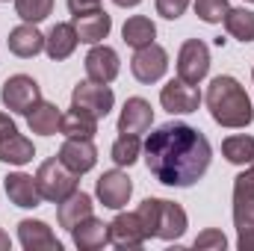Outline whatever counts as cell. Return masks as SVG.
<instances>
[{"instance_id": "cell-11", "label": "cell", "mask_w": 254, "mask_h": 251, "mask_svg": "<svg viewBox=\"0 0 254 251\" xmlns=\"http://www.w3.org/2000/svg\"><path fill=\"white\" fill-rule=\"evenodd\" d=\"M95 195L101 198L104 207H110V210H122L127 201H130V195H133V184H130V178H127L125 172L113 169V172H104V175L98 178V184H95Z\"/></svg>"}, {"instance_id": "cell-1", "label": "cell", "mask_w": 254, "mask_h": 251, "mask_svg": "<svg viewBox=\"0 0 254 251\" xmlns=\"http://www.w3.org/2000/svg\"><path fill=\"white\" fill-rule=\"evenodd\" d=\"M210 160H213V148L207 136L190 125L169 122L157 127L145 142L148 172L166 187L187 189L198 184L207 175Z\"/></svg>"}, {"instance_id": "cell-10", "label": "cell", "mask_w": 254, "mask_h": 251, "mask_svg": "<svg viewBox=\"0 0 254 251\" xmlns=\"http://www.w3.org/2000/svg\"><path fill=\"white\" fill-rule=\"evenodd\" d=\"M160 104H163V110L172 113V116H190V113L198 110V104H201V92H198L192 83H184V80L178 77V80H169V83L163 86Z\"/></svg>"}, {"instance_id": "cell-14", "label": "cell", "mask_w": 254, "mask_h": 251, "mask_svg": "<svg viewBox=\"0 0 254 251\" xmlns=\"http://www.w3.org/2000/svg\"><path fill=\"white\" fill-rule=\"evenodd\" d=\"M154 125V110L145 98H127L125 110L119 116V133L125 136H139V133H148Z\"/></svg>"}, {"instance_id": "cell-38", "label": "cell", "mask_w": 254, "mask_h": 251, "mask_svg": "<svg viewBox=\"0 0 254 251\" xmlns=\"http://www.w3.org/2000/svg\"><path fill=\"white\" fill-rule=\"evenodd\" d=\"M249 166H252V169H254V157H252V163H249Z\"/></svg>"}, {"instance_id": "cell-13", "label": "cell", "mask_w": 254, "mask_h": 251, "mask_svg": "<svg viewBox=\"0 0 254 251\" xmlns=\"http://www.w3.org/2000/svg\"><path fill=\"white\" fill-rule=\"evenodd\" d=\"M18 240H21L24 251H63V243L54 237L48 222H39V219L18 222Z\"/></svg>"}, {"instance_id": "cell-15", "label": "cell", "mask_w": 254, "mask_h": 251, "mask_svg": "<svg viewBox=\"0 0 254 251\" xmlns=\"http://www.w3.org/2000/svg\"><path fill=\"white\" fill-rule=\"evenodd\" d=\"M86 77L92 83H113L119 77V54L107 45H95L86 54Z\"/></svg>"}, {"instance_id": "cell-31", "label": "cell", "mask_w": 254, "mask_h": 251, "mask_svg": "<svg viewBox=\"0 0 254 251\" xmlns=\"http://www.w3.org/2000/svg\"><path fill=\"white\" fill-rule=\"evenodd\" d=\"M231 3L228 0H195V15L204 21V24H219L225 21Z\"/></svg>"}, {"instance_id": "cell-7", "label": "cell", "mask_w": 254, "mask_h": 251, "mask_svg": "<svg viewBox=\"0 0 254 251\" xmlns=\"http://www.w3.org/2000/svg\"><path fill=\"white\" fill-rule=\"evenodd\" d=\"M113 104H116V95H113V89L107 83L86 80V83H77L74 92H71V107H77V110H83V113H89L95 119H107Z\"/></svg>"}, {"instance_id": "cell-35", "label": "cell", "mask_w": 254, "mask_h": 251, "mask_svg": "<svg viewBox=\"0 0 254 251\" xmlns=\"http://www.w3.org/2000/svg\"><path fill=\"white\" fill-rule=\"evenodd\" d=\"M12 133H18L15 122H12L6 113H0V139H3V136H12Z\"/></svg>"}, {"instance_id": "cell-17", "label": "cell", "mask_w": 254, "mask_h": 251, "mask_svg": "<svg viewBox=\"0 0 254 251\" xmlns=\"http://www.w3.org/2000/svg\"><path fill=\"white\" fill-rule=\"evenodd\" d=\"M60 160L71 172L86 175L98 163V148L92 145V139H65L63 148H60Z\"/></svg>"}, {"instance_id": "cell-8", "label": "cell", "mask_w": 254, "mask_h": 251, "mask_svg": "<svg viewBox=\"0 0 254 251\" xmlns=\"http://www.w3.org/2000/svg\"><path fill=\"white\" fill-rule=\"evenodd\" d=\"M210 71V48L201 42V39H190L184 42L181 54H178V77L184 83L198 86Z\"/></svg>"}, {"instance_id": "cell-23", "label": "cell", "mask_w": 254, "mask_h": 251, "mask_svg": "<svg viewBox=\"0 0 254 251\" xmlns=\"http://www.w3.org/2000/svg\"><path fill=\"white\" fill-rule=\"evenodd\" d=\"M33 157H36V148H33V142L24 133H12V136H3L0 139V163L27 166Z\"/></svg>"}, {"instance_id": "cell-37", "label": "cell", "mask_w": 254, "mask_h": 251, "mask_svg": "<svg viewBox=\"0 0 254 251\" xmlns=\"http://www.w3.org/2000/svg\"><path fill=\"white\" fill-rule=\"evenodd\" d=\"M116 6H122V9H133V6H139L142 0H113Z\"/></svg>"}, {"instance_id": "cell-2", "label": "cell", "mask_w": 254, "mask_h": 251, "mask_svg": "<svg viewBox=\"0 0 254 251\" xmlns=\"http://www.w3.org/2000/svg\"><path fill=\"white\" fill-rule=\"evenodd\" d=\"M204 101H207V110H210L213 122L222 127H249L254 122L252 98L240 86L237 77H228V74L213 77L210 86H207Z\"/></svg>"}, {"instance_id": "cell-26", "label": "cell", "mask_w": 254, "mask_h": 251, "mask_svg": "<svg viewBox=\"0 0 254 251\" xmlns=\"http://www.w3.org/2000/svg\"><path fill=\"white\" fill-rule=\"evenodd\" d=\"M122 36H125V45H130L133 51H139V48H148V45L157 39V27H154L151 18H145V15H133V18H127L125 21Z\"/></svg>"}, {"instance_id": "cell-30", "label": "cell", "mask_w": 254, "mask_h": 251, "mask_svg": "<svg viewBox=\"0 0 254 251\" xmlns=\"http://www.w3.org/2000/svg\"><path fill=\"white\" fill-rule=\"evenodd\" d=\"M15 12L27 24H42L54 12V0H15Z\"/></svg>"}, {"instance_id": "cell-27", "label": "cell", "mask_w": 254, "mask_h": 251, "mask_svg": "<svg viewBox=\"0 0 254 251\" xmlns=\"http://www.w3.org/2000/svg\"><path fill=\"white\" fill-rule=\"evenodd\" d=\"M222 154H225V160L234 163V166H249L252 157H254V136H249V133L228 136V139L222 142Z\"/></svg>"}, {"instance_id": "cell-9", "label": "cell", "mask_w": 254, "mask_h": 251, "mask_svg": "<svg viewBox=\"0 0 254 251\" xmlns=\"http://www.w3.org/2000/svg\"><path fill=\"white\" fill-rule=\"evenodd\" d=\"M166 68H169V54H166V48H160L154 42L148 48H139L133 54V60H130V71H133V77L139 83H157V80H163Z\"/></svg>"}, {"instance_id": "cell-21", "label": "cell", "mask_w": 254, "mask_h": 251, "mask_svg": "<svg viewBox=\"0 0 254 251\" xmlns=\"http://www.w3.org/2000/svg\"><path fill=\"white\" fill-rule=\"evenodd\" d=\"M6 45H9V51H12L15 57H21V60H33L36 54L45 51V36L36 30V24H21V27H15V30L9 33Z\"/></svg>"}, {"instance_id": "cell-3", "label": "cell", "mask_w": 254, "mask_h": 251, "mask_svg": "<svg viewBox=\"0 0 254 251\" xmlns=\"http://www.w3.org/2000/svg\"><path fill=\"white\" fill-rule=\"evenodd\" d=\"M136 213L145 225V234L157 237V240H166V243L181 240L190 228L187 210L175 201H166V198H145Z\"/></svg>"}, {"instance_id": "cell-29", "label": "cell", "mask_w": 254, "mask_h": 251, "mask_svg": "<svg viewBox=\"0 0 254 251\" xmlns=\"http://www.w3.org/2000/svg\"><path fill=\"white\" fill-rule=\"evenodd\" d=\"M110 157L116 166H133L139 160V136H119L110 148Z\"/></svg>"}, {"instance_id": "cell-19", "label": "cell", "mask_w": 254, "mask_h": 251, "mask_svg": "<svg viewBox=\"0 0 254 251\" xmlns=\"http://www.w3.org/2000/svg\"><path fill=\"white\" fill-rule=\"evenodd\" d=\"M71 240H74V246L80 251H98L110 243V225H104L101 219L89 216V219H83L80 225L71 228Z\"/></svg>"}, {"instance_id": "cell-22", "label": "cell", "mask_w": 254, "mask_h": 251, "mask_svg": "<svg viewBox=\"0 0 254 251\" xmlns=\"http://www.w3.org/2000/svg\"><path fill=\"white\" fill-rule=\"evenodd\" d=\"M92 216V198L86 195V192H71L65 201H60V207H57V219H60V228L65 231H71L74 225H80L83 219H89Z\"/></svg>"}, {"instance_id": "cell-16", "label": "cell", "mask_w": 254, "mask_h": 251, "mask_svg": "<svg viewBox=\"0 0 254 251\" xmlns=\"http://www.w3.org/2000/svg\"><path fill=\"white\" fill-rule=\"evenodd\" d=\"M3 187H6V195H9V201H12L15 207L33 210V207H39V204L45 201V198H42V192H39V184H36V178H33V175L12 172V175H6Z\"/></svg>"}, {"instance_id": "cell-33", "label": "cell", "mask_w": 254, "mask_h": 251, "mask_svg": "<svg viewBox=\"0 0 254 251\" xmlns=\"http://www.w3.org/2000/svg\"><path fill=\"white\" fill-rule=\"evenodd\" d=\"M187 6H190V0H157V12L163 18H169V21L181 18L187 12Z\"/></svg>"}, {"instance_id": "cell-34", "label": "cell", "mask_w": 254, "mask_h": 251, "mask_svg": "<svg viewBox=\"0 0 254 251\" xmlns=\"http://www.w3.org/2000/svg\"><path fill=\"white\" fill-rule=\"evenodd\" d=\"M68 9L71 15H86V12L101 9V0H68Z\"/></svg>"}, {"instance_id": "cell-28", "label": "cell", "mask_w": 254, "mask_h": 251, "mask_svg": "<svg viewBox=\"0 0 254 251\" xmlns=\"http://www.w3.org/2000/svg\"><path fill=\"white\" fill-rule=\"evenodd\" d=\"M225 30L240 39V42H254V12L252 9H228L225 15Z\"/></svg>"}, {"instance_id": "cell-32", "label": "cell", "mask_w": 254, "mask_h": 251, "mask_svg": "<svg viewBox=\"0 0 254 251\" xmlns=\"http://www.w3.org/2000/svg\"><path fill=\"white\" fill-rule=\"evenodd\" d=\"M198 251H225L228 249V240H225V234L222 231H216V228H207L204 234H198L195 237V243H192Z\"/></svg>"}, {"instance_id": "cell-5", "label": "cell", "mask_w": 254, "mask_h": 251, "mask_svg": "<svg viewBox=\"0 0 254 251\" xmlns=\"http://www.w3.org/2000/svg\"><path fill=\"white\" fill-rule=\"evenodd\" d=\"M77 178H80V175L71 172L60 157L45 160V163L39 166V172H36V184H39L42 198H45V201H54V204L65 201L71 192H77V184H80Z\"/></svg>"}, {"instance_id": "cell-41", "label": "cell", "mask_w": 254, "mask_h": 251, "mask_svg": "<svg viewBox=\"0 0 254 251\" xmlns=\"http://www.w3.org/2000/svg\"><path fill=\"white\" fill-rule=\"evenodd\" d=\"M6 3H9V0H6Z\"/></svg>"}, {"instance_id": "cell-4", "label": "cell", "mask_w": 254, "mask_h": 251, "mask_svg": "<svg viewBox=\"0 0 254 251\" xmlns=\"http://www.w3.org/2000/svg\"><path fill=\"white\" fill-rule=\"evenodd\" d=\"M234 225L240 251H254V169L234 178Z\"/></svg>"}, {"instance_id": "cell-40", "label": "cell", "mask_w": 254, "mask_h": 251, "mask_svg": "<svg viewBox=\"0 0 254 251\" xmlns=\"http://www.w3.org/2000/svg\"><path fill=\"white\" fill-rule=\"evenodd\" d=\"M249 3H254V0H249Z\"/></svg>"}, {"instance_id": "cell-18", "label": "cell", "mask_w": 254, "mask_h": 251, "mask_svg": "<svg viewBox=\"0 0 254 251\" xmlns=\"http://www.w3.org/2000/svg\"><path fill=\"white\" fill-rule=\"evenodd\" d=\"M74 27H77V36H80L83 45H98L110 36L113 18L104 9H95V12H86V15H74Z\"/></svg>"}, {"instance_id": "cell-24", "label": "cell", "mask_w": 254, "mask_h": 251, "mask_svg": "<svg viewBox=\"0 0 254 251\" xmlns=\"http://www.w3.org/2000/svg\"><path fill=\"white\" fill-rule=\"evenodd\" d=\"M60 133L65 139H92L98 133V119L77 110V107H71L63 116V122H60Z\"/></svg>"}, {"instance_id": "cell-20", "label": "cell", "mask_w": 254, "mask_h": 251, "mask_svg": "<svg viewBox=\"0 0 254 251\" xmlns=\"http://www.w3.org/2000/svg\"><path fill=\"white\" fill-rule=\"evenodd\" d=\"M80 45V36H77V27L74 24H54L51 33L45 36V51L54 63H63L74 54V48Z\"/></svg>"}, {"instance_id": "cell-25", "label": "cell", "mask_w": 254, "mask_h": 251, "mask_svg": "<svg viewBox=\"0 0 254 251\" xmlns=\"http://www.w3.org/2000/svg\"><path fill=\"white\" fill-rule=\"evenodd\" d=\"M60 122H63V113L57 110V104H48V101H39L27 113V125L39 136H54L60 130Z\"/></svg>"}, {"instance_id": "cell-36", "label": "cell", "mask_w": 254, "mask_h": 251, "mask_svg": "<svg viewBox=\"0 0 254 251\" xmlns=\"http://www.w3.org/2000/svg\"><path fill=\"white\" fill-rule=\"evenodd\" d=\"M9 249H12V240H9L6 231H0V251H9Z\"/></svg>"}, {"instance_id": "cell-12", "label": "cell", "mask_w": 254, "mask_h": 251, "mask_svg": "<svg viewBox=\"0 0 254 251\" xmlns=\"http://www.w3.org/2000/svg\"><path fill=\"white\" fill-rule=\"evenodd\" d=\"M148 240L139 213H119L110 222V243L116 249H142Z\"/></svg>"}, {"instance_id": "cell-39", "label": "cell", "mask_w": 254, "mask_h": 251, "mask_svg": "<svg viewBox=\"0 0 254 251\" xmlns=\"http://www.w3.org/2000/svg\"><path fill=\"white\" fill-rule=\"evenodd\" d=\"M252 80H254V68H252Z\"/></svg>"}, {"instance_id": "cell-6", "label": "cell", "mask_w": 254, "mask_h": 251, "mask_svg": "<svg viewBox=\"0 0 254 251\" xmlns=\"http://www.w3.org/2000/svg\"><path fill=\"white\" fill-rule=\"evenodd\" d=\"M0 101H3L6 110H12V113H18V116H27V113L42 101V89H39V83H36L33 77L15 74V77H9V80L3 83Z\"/></svg>"}]
</instances>
